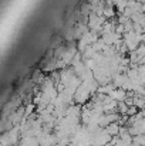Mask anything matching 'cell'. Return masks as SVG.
<instances>
[{"label":"cell","instance_id":"1","mask_svg":"<svg viewBox=\"0 0 145 146\" xmlns=\"http://www.w3.org/2000/svg\"><path fill=\"white\" fill-rule=\"evenodd\" d=\"M105 131H107L111 136L118 135V133H120V125H118V123H110V125L105 128Z\"/></svg>","mask_w":145,"mask_h":146},{"label":"cell","instance_id":"2","mask_svg":"<svg viewBox=\"0 0 145 146\" xmlns=\"http://www.w3.org/2000/svg\"><path fill=\"white\" fill-rule=\"evenodd\" d=\"M115 16V11H114V7L112 6H107V7H104V17L105 19H112Z\"/></svg>","mask_w":145,"mask_h":146}]
</instances>
